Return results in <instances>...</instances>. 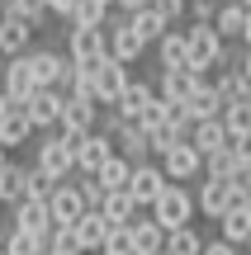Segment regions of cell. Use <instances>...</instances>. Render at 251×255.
<instances>
[{
	"label": "cell",
	"instance_id": "obj_27",
	"mask_svg": "<svg viewBox=\"0 0 251 255\" xmlns=\"http://www.w3.org/2000/svg\"><path fill=\"white\" fill-rule=\"evenodd\" d=\"M19 199H28V165L5 161V170H0V203H5V208H14Z\"/></svg>",
	"mask_w": 251,
	"mask_h": 255
},
{
	"label": "cell",
	"instance_id": "obj_1",
	"mask_svg": "<svg viewBox=\"0 0 251 255\" xmlns=\"http://www.w3.org/2000/svg\"><path fill=\"white\" fill-rule=\"evenodd\" d=\"M190 218H195V194H190L185 184H166V189L152 199V222H157L161 232L190 227Z\"/></svg>",
	"mask_w": 251,
	"mask_h": 255
},
{
	"label": "cell",
	"instance_id": "obj_35",
	"mask_svg": "<svg viewBox=\"0 0 251 255\" xmlns=\"http://www.w3.org/2000/svg\"><path fill=\"white\" fill-rule=\"evenodd\" d=\"M5 255H43V237H33V232H24V227H14L9 222V232H5Z\"/></svg>",
	"mask_w": 251,
	"mask_h": 255
},
{
	"label": "cell",
	"instance_id": "obj_21",
	"mask_svg": "<svg viewBox=\"0 0 251 255\" xmlns=\"http://www.w3.org/2000/svg\"><path fill=\"white\" fill-rule=\"evenodd\" d=\"M214 28H218V38H223V43H242L247 5H242V0H223V5H218V14H214Z\"/></svg>",
	"mask_w": 251,
	"mask_h": 255
},
{
	"label": "cell",
	"instance_id": "obj_3",
	"mask_svg": "<svg viewBox=\"0 0 251 255\" xmlns=\"http://www.w3.org/2000/svg\"><path fill=\"white\" fill-rule=\"evenodd\" d=\"M28 71H33V85H52V90H66V81H71V57L62 52H24Z\"/></svg>",
	"mask_w": 251,
	"mask_h": 255
},
{
	"label": "cell",
	"instance_id": "obj_7",
	"mask_svg": "<svg viewBox=\"0 0 251 255\" xmlns=\"http://www.w3.org/2000/svg\"><path fill=\"white\" fill-rule=\"evenodd\" d=\"M104 43H109V57H114V62H123V66H128V62H138V57L147 52V38H142L138 28L128 24V14H123L119 24L104 33Z\"/></svg>",
	"mask_w": 251,
	"mask_h": 255
},
{
	"label": "cell",
	"instance_id": "obj_13",
	"mask_svg": "<svg viewBox=\"0 0 251 255\" xmlns=\"http://www.w3.org/2000/svg\"><path fill=\"white\" fill-rule=\"evenodd\" d=\"M33 33H38V28L28 24V19L0 14V52H5V57H24L28 47H33Z\"/></svg>",
	"mask_w": 251,
	"mask_h": 255
},
{
	"label": "cell",
	"instance_id": "obj_42",
	"mask_svg": "<svg viewBox=\"0 0 251 255\" xmlns=\"http://www.w3.org/2000/svg\"><path fill=\"white\" fill-rule=\"evenodd\" d=\"M185 14H190V24H214L218 0H185Z\"/></svg>",
	"mask_w": 251,
	"mask_h": 255
},
{
	"label": "cell",
	"instance_id": "obj_9",
	"mask_svg": "<svg viewBox=\"0 0 251 255\" xmlns=\"http://www.w3.org/2000/svg\"><path fill=\"white\" fill-rule=\"evenodd\" d=\"M199 165H204V156L195 151V142H176L171 151H161V175L166 180H195Z\"/></svg>",
	"mask_w": 251,
	"mask_h": 255
},
{
	"label": "cell",
	"instance_id": "obj_25",
	"mask_svg": "<svg viewBox=\"0 0 251 255\" xmlns=\"http://www.w3.org/2000/svg\"><path fill=\"white\" fill-rule=\"evenodd\" d=\"M100 213H104V222H109V227H128L133 213H138V199H133L128 189H104Z\"/></svg>",
	"mask_w": 251,
	"mask_h": 255
},
{
	"label": "cell",
	"instance_id": "obj_45",
	"mask_svg": "<svg viewBox=\"0 0 251 255\" xmlns=\"http://www.w3.org/2000/svg\"><path fill=\"white\" fill-rule=\"evenodd\" d=\"M199 255H237V246L218 237V241H204V251H199Z\"/></svg>",
	"mask_w": 251,
	"mask_h": 255
},
{
	"label": "cell",
	"instance_id": "obj_41",
	"mask_svg": "<svg viewBox=\"0 0 251 255\" xmlns=\"http://www.w3.org/2000/svg\"><path fill=\"white\" fill-rule=\"evenodd\" d=\"M100 255H133V246H128V227H109V237L100 241Z\"/></svg>",
	"mask_w": 251,
	"mask_h": 255
},
{
	"label": "cell",
	"instance_id": "obj_12",
	"mask_svg": "<svg viewBox=\"0 0 251 255\" xmlns=\"http://www.w3.org/2000/svg\"><path fill=\"white\" fill-rule=\"evenodd\" d=\"M166 189V175H161V165H152V161H142V165H133V175H128V194L138 199V208H152V199Z\"/></svg>",
	"mask_w": 251,
	"mask_h": 255
},
{
	"label": "cell",
	"instance_id": "obj_43",
	"mask_svg": "<svg viewBox=\"0 0 251 255\" xmlns=\"http://www.w3.org/2000/svg\"><path fill=\"white\" fill-rule=\"evenodd\" d=\"M76 189H81L85 208H100V203H104V184H100V175H81V184H76Z\"/></svg>",
	"mask_w": 251,
	"mask_h": 255
},
{
	"label": "cell",
	"instance_id": "obj_34",
	"mask_svg": "<svg viewBox=\"0 0 251 255\" xmlns=\"http://www.w3.org/2000/svg\"><path fill=\"white\" fill-rule=\"evenodd\" d=\"M218 222H223V241L247 246V237H251V213H247V208H237V203H233V208H228Z\"/></svg>",
	"mask_w": 251,
	"mask_h": 255
},
{
	"label": "cell",
	"instance_id": "obj_32",
	"mask_svg": "<svg viewBox=\"0 0 251 255\" xmlns=\"http://www.w3.org/2000/svg\"><path fill=\"white\" fill-rule=\"evenodd\" d=\"M157 52H161V71L166 66H190V43H185V33H161L157 38Z\"/></svg>",
	"mask_w": 251,
	"mask_h": 255
},
{
	"label": "cell",
	"instance_id": "obj_11",
	"mask_svg": "<svg viewBox=\"0 0 251 255\" xmlns=\"http://www.w3.org/2000/svg\"><path fill=\"white\" fill-rule=\"evenodd\" d=\"M133 76H128V66L123 62H114V57H104L100 66H95V100L100 104H114L123 95V85H128Z\"/></svg>",
	"mask_w": 251,
	"mask_h": 255
},
{
	"label": "cell",
	"instance_id": "obj_15",
	"mask_svg": "<svg viewBox=\"0 0 251 255\" xmlns=\"http://www.w3.org/2000/svg\"><path fill=\"white\" fill-rule=\"evenodd\" d=\"M199 81H204V71H195V66H166V71H161V100L185 104Z\"/></svg>",
	"mask_w": 251,
	"mask_h": 255
},
{
	"label": "cell",
	"instance_id": "obj_18",
	"mask_svg": "<svg viewBox=\"0 0 251 255\" xmlns=\"http://www.w3.org/2000/svg\"><path fill=\"white\" fill-rule=\"evenodd\" d=\"M14 227L43 237V246H47V232H52V213H47V203L43 199H19L14 203Z\"/></svg>",
	"mask_w": 251,
	"mask_h": 255
},
{
	"label": "cell",
	"instance_id": "obj_52",
	"mask_svg": "<svg viewBox=\"0 0 251 255\" xmlns=\"http://www.w3.org/2000/svg\"><path fill=\"white\" fill-rule=\"evenodd\" d=\"M247 175H251V161H247ZM247 175H242V180H247Z\"/></svg>",
	"mask_w": 251,
	"mask_h": 255
},
{
	"label": "cell",
	"instance_id": "obj_14",
	"mask_svg": "<svg viewBox=\"0 0 251 255\" xmlns=\"http://www.w3.org/2000/svg\"><path fill=\"white\" fill-rule=\"evenodd\" d=\"M24 114H28V123H33V128L57 123V119H62V90H52V85H38V90L24 100Z\"/></svg>",
	"mask_w": 251,
	"mask_h": 255
},
{
	"label": "cell",
	"instance_id": "obj_16",
	"mask_svg": "<svg viewBox=\"0 0 251 255\" xmlns=\"http://www.w3.org/2000/svg\"><path fill=\"white\" fill-rule=\"evenodd\" d=\"M0 90L9 95V104H24L28 95L38 90V85H33V71H28L24 57H9V62H5V71H0Z\"/></svg>",
	"mask_w": 251,
	"mask_h": 255
},
{
	"label": "cell",
	"instance_id": "obj_22",
	"mask_svg": "<svg viewBox=\"0 0 251 255\" xmlns=\"http://www.w3.org/2000/svg\"><path fill=\"white\" fill-rule=\"evenodd\" d=\"M204 175H214V180H242V175H247V161L233 151V142H228V146H218V151L204 156Z\"/></svg>",
	"mask_w": 251,
	"mask_h": 255
},
{
	"label": "cell",
	"instance_id": "obj_26",
	"mask_svg": "<svg viewBox=\"0 0 251 255\" xmlns=\"http://www.w3.org/2000/svg\"><path fill=\"white\" fill-rule=\"evenodd\" d=\"M28 132H33V123H28L24 104H9V114L0 119V146H5V151H14V146L28 142Z\"/></svg>",
	"mask_w": 251,
	"mask_h": 255
},
{
	"label": "cell",
	"instance_id": "obj_5",
	"mask_svg": "<svg viewBox=\"0 0 251 255\" xmlns=\"http://www.w3.org/2000/svg\"><path fill=\"white\" fill-rule=\"evenodd\" d=\"M109 142H114V151H119V156H123L128 165H142V161H152L147 132H142V123H133V119H119V123H114Z\"/></svg>",
	"mask_w": 251,
	"mask_h": 255
},
{
	"label": "cell",
	"instance_id": "obj_20",
	"mask_svg": "<svg viewBox=\"0 0 251 255\" xmlns=\"http://www.w3.org/2000/svg\"><path fill=\"white\" fill-rule=\"evenodd\" d=\"M152 100H157V90H152L147 81H128V85H123V95L114 100V109H119V119H133V123H138L142 109H147Z\"/></svg>",
	"mask_w": 251,
	"mask_h": 255
},
{
	"label": "cell",
	"instance_id": "obj_10",
	"mask_svg": "<svg viewBox=\"0 0 251 255\" xmlns=\"http://www.w3.org/2000/svg\"><path fill=\"white\" fill-rule=\"evenodd\" d=\"M33 165H43V170L57 175V180H66V175L76 170V151H71L66 137H47V142H38V161Z\"/></svg>",
	"mask_w": 251,
	"mask_h": 255
},
{
	"label": "cell",
	"instance_id": "obj_28",
	"mask_svg": "<svg viewBox=\"0 0 251 255\" xmlns=\"http://www.w3.org/2000/svg\"><path fill=\"white\" fill-rule=\"evenodd\" d=\"M71 227H76V237H81V246H85V251H100V241L109 237V222H104V213H100V208H85L81 218L71 222Z\"/></svg>",
	"mask_w": 251,
	"mask_h": 255
},
{
	"label": "cell",
	"instance_id": "obj_47",
	"mask_svg": "<svg viewBox=\"0 0 251 255\" xmlns=\"http://www.w3.org/2000/svg\"><path fill=\"white\" fill-rule=\"evenodd\" d=\"M47 9H57V14H66V9H71V0H47Z\"/></svg>",
	"mask_w": 251,
	"mask_h": 255
},
{
	"label": "cell",
	"instance_id": "obj_44",
	"mask_svg": "<svg viewBox=\"0 0 251 255\" xmlns=\"http://www.w3.org/2000/svg\"><path fill=\"white\" fill-rule=\"evenodd\" d=\"M152 5H157L161 14H166V24H176V19L185 14V0H152Z\"/></svg>",
	"mask_w": 251,
	"mask_h": 255
},
{
	"label": "cell",
	"instance_id": "obj_6",
	"mask_svg": "<svg viewBox=\"0 0 251 255\" xmlns=\"http://www.w3.org/2000/svg\"><path fill=\"white\" fill-rule=\"evenodd\" d=\"M62 132L66 137H81V132H95L100 123V104L95 100H76V95H62Z\"/></svg>",
	"mask_w": 251,
	"mask_h": 255
},
{
	"label": "cell",
	"instance_id": "obj_48",
	"mask_svg": "<svg viewBox=\"0 0 251 255\" xmlns=\"http://www.w3.org/2000/svg\"><path fill=\"white\" fill-rule=\"evenodd\" d=\"M242 43L251 47V5H247V28H242Z\"/></svg>",
	"mask_w": 251,
	"mask_h": 255
},
{
	"label": "cell",
	"instance_id": "obj_33",
	"mask_svg": "<svg viewBox=\"0 0 251 255\" xmlns=\"http://www.w3.org/2000/svg\"><path fill=\"white\" fill-rule=\"evenodd\" d=\"M223 128H228V142L233 137H251V104L247 100H233V104H223Z\"/></svg>",
	"mask_w": 251,
	"mask_h": 255
},
{
	"label": "cell",
	"instance_id": "obj_31",
	"mask_svg": "<svg viewBox=\"0 0 251 255\" xmlns=\"http://www.w3.org/2000/svg\"><path fill=\"white\" fill-rule=\"evenodd\" d=\"M66 19H71L76 28H104V19H109V5H104V0H71Z\"/></svg>",
	"mask_w": 251,
	"mask_h": 255
},
{
	"label": "cell",
	"instance_id": "obj_36",
	"mask_svg": "<svg viewBox=\"0 0 251 255\" xmlns=\"http://www.w3.org/2000/svg\"><path fill=\"white\" fill-rule=\"evenodd\" d=\"M199 251H204V241H199L195 227H176V232H166V246H161V255H199Z\"/></svg>",
	"mask_w": 251,
	"mask_h": 255
},
{
	"label": "cell",
	"instance_id": "obj_46",
	"mask_svg": "<svg viewBox=\"0 0 251 255\" xmlns=\"http://www.w3.org/2000/svg\"><path fill=\"white\" fill-rule=\"evenodd\" d=\"M142 5H152V0H119V9L128 14V9H142Z\"/></svg>",
	"mask_w": 251,
	"mask_h": 255
},
{
	"label": "cell",
	"instance_id": "obj_8",
	"mask_svg": "<svg viewBox=\"0 0 251 255\" xmlns=\"http://www.w3.org/2000/svg\"><path fill=\"white\" fill-rule=\"evenodd\" d=\"M233 194H237V180H214V175H204L195 208L204 213V218H223V213L233 208Z\"/></svg>",
	"mask_w": 251,
	"mask_h": 255
},
{
	"label": "cell",
	"instance_id": "obj_17",
	"mask_svg": "<svg viewBox=\"0 0 251 255\" xmlns=\"http://www.w3.org/2000/svg\"><path fill=\"white\" fill-rule=\"evenodd\" d=\"M47 213H52V227H71V222L85 213L81 189H76V184H57L52 199H47Z\"/></svg>",
	"mask_w": 251,
	"mask_h": 255
},
{
	"label": "cell",
	"instance_id": "obj_39",
	"mask_svg": "<svg viewBox=\"0 0 251 255\" xmlns=\"http://www.w3.org/2000/svg\"><path fill=\"white\" fill-rule=\"evenodd\" d=\"M57 184H62V180H57V175H47L43 165H28V199H43V203H47Z\"/></svg>",
	"mask_w": 251,
	"mask_h": 255
},
{
	"label": "cell",
	"instance_id": "obj_49",
	"mask_svg": "<svg viewBox=\"0 0 251 255\" xmlns=\"http://www.w3.org/2000/svg\"><path fill=\"white\" fill-rule=\"evenodd\" d=\"M5 114H9V95L0 90V119H5Z\"/></svg>",
	"mask_w": 251,
	"mask_h": 255
},
{
	"label": "cell",
	"instance_id": "obj_50",
	"mask_svg": "<svg viewBox=\"0 0 251 255\" xmlns=\"http://www.w3.org/2000/svg\"><path fill=\"white\" fill-rule=\"evenodd\" d=\"M242 71H247V76H251V47H247V57H242Z\"/></svg>",
	"mask_w": 251,
	"mask_h": 255
},
{
	"label": "cell",
	"instance_id": "obj_2",
	"mask_svg": "<svg viewBox=\"0 0 251 255\" xmlns=\"http://www.w3.org/2000/svg\"><path fill=\"white\" fill-rule=\"evenodd\" d=\"M185 43H190V66H195V71L223 66L228 43L218 38V28H214V24H190V28H185Z\"/></svg>",
	"mask_w": 251,
	"mask_h": 255
},
{
	"label": "cell",
	"instance_id": "obj_29",
	"mask_svg": "<svg viewBox=\"0 0 251 255\" xmlns=\"http://www.w3.org/2000/svg\"><path fill=\"white\" fill-rule=\"evenodd\" d=\"M190 142H195L199 156H209V151H218V146H228V128H223V119H199Z\"/></svg>",
	"mask_w": 251,
	"mask_h": 255
},
{
	"label": "cell",
	"instance_id": "obj_24",
	"mask_svg": "<svg viewBox=\"0 0 251 255\" xmlns=\"http://www.w3.org/2000/svg\"><path fill=\"white\" fill-rule=\"evenodd\" d=\"M185 109H190V119H218V114H223V95H218V85L214 81H199L195 85V95H190L185 100Z\"/></svg>",
	"mask_w": 251,
	"mask_h": 255
},
{
	"label": "cell",
	"instance_id": "obj_30",
	"mask_svg": "<svg viewBox=\"0 0 251 255\" xmlns=\"http://www.w3.org/2000/svg\"><path fill=\"white\" fill-rule=\"evenodd\" d=\"M128 24L138 28V33L147 38V43H157V38H161V33H166V28H171V24H166V14H161L157 5H142V9H128Z\"/></svg>",
	"mask_w": 251,
	"mask_h": 255
},
{
	"label": "cell",
	"instance_id": "obj_56",
	"mask_svg": "<svg viewBox=\"0 0 251 255\" xmlns=\"http://www.w3.org/2000/svg\"><path fill=\"white\" fill-rule=\"evenodd\" d=\"M218 5H223V0H218Z\"/></svg>",
	"mask_w": 251,
	"mask_h": 255
},
{
	"label": "cell",
	"instance_id": "obj_53",
	"mask_svg": "<svg viewBox=\"0 0 251 255\" xmlns=\"http://www.w3.org/2000/svg\"><path fill=\"white\" fill-rule=\"evenodd\" d=\"M104 5H119V0H104Z\"/></svg>",
	"mask_w": 251,
	"mask_h": 255
},
{
	"label": "cell",
	"instance_id": "obj_4",
	"mask_svg": "<svg viewBox=\"0 0 251 255\" xmlns=\"http://www.w3.org/2000/svg\"><path fill=\"white\" fill-rule=\"evenodd\" d=\"M62 137H66V132H62ZM66 142H71V151H76V170H81V175H95V170L114 156V142L100 132V128H95V132H81V137H66Z\"/></svg>",
	"mask_w": 251,
	"mask_h": 255
},
{
	"label": "cell",
	"instance_id": "obj_51",
	"mask_svg": "<svg viewBox=\"0 0 251 255\" xmlns=\"http://www.w3.org/2000/svg\"><path fill=\"white\" fill-rule=\"evenodd\" d=\"M5 161H9V151H5V146H0V170H5Z\"/></svg>",
	"mask_w": 251,
	"mask_h": 255
},
{
	"label": "cell",
	"instance_id": "obj_38",
	"mask_svg": "<svg viewBox=\"0 0 251 255\" xmlns=\"http://www.w3.org/2000/svg\"><path fill=\"white\" fill-rule=\"evenodd\" d=\"M43 251H57V255H85L81 237H76V227H52L47 232V246Z\"/></svg>",
	"mask_w": 251,
	"mask_h": 255
},
{
	"label": "cell",
	"instance_id": "obj_57",
	"mask_svg": "<svg viewBox=\"0 0 251 255\" xmlns=\"http://www.w3.org/2000/svg\"><path fill=\"white\" fill-rule=\"evenodd\" d=\"M247 255H251V251H247Z\"/></svg>",
	"mask_w": 251,
	"mask_h": 255
},
{
	"label": "cell",
	"instance_id": "obj_23",
	"mask_svg": "<svg viewBox=\"0 0 251 255\" xmlns=\"http://www.w3.org/2000/svg\"><path fill=\"white\" fill-rule=\"evenodd\" d=\"M128 246H133V255H161V246H166V232H161L152 218L128 222Z\"/></svg>",
	"mask_w": 251,
	"mask_h": 255
},
{
	"label": "cell",
	"instance_id": "obj_54",
	"mask_svg": "<svg viewBox=\"0 0 251 255\" xmlns=\"http://www.w3.org/2000/svg\"><path fill=\"white\" fill-rule=\"evenodd\" d=\"M43 255H57V251H43Z\"/></svg>",
	"mask_w": 251,
	"mask_h": 255
},
{
	"label": "cell",
	"instance_id": "obj_40",
	"mask_svg": "<svg viewBox=\"0 0 251 255\" xmlns=\"http://www.w3.org/2000/svg\"><path fill=\"white\" fill-rule=\"evenodd\" d=\"M5 14H19V19H28L38 28L47 19V0H5Z\"/></svg>",
	"mask_w": 251,
	"mask_h": 255
},
{
	"label": "cell",
	"instance_id": "obj_19",
	"mask_svg": "<svg viewBox=\"0 0 251 255\" xmlns=\"http://www.w3.org/2000/svg\"><path fill=\"white\" fill-rule=\"evenodd\" d=\"M100 57H109L104 28H76L71 24V62H100Z\"/></svg>",
	"mask_w": 251,
	"mask_h": 255
},
{
	"label": "cell",
	"instance_id": "obj_37",
	"mask_svg": "<svg viewBox=\"0 0 251 255\" xmlns=\"http://www.w3.org/2000/svg\"><path fill=\"white\" fill-rule=\"evenodd\" d=\"M95 175H100V184H104V189H128V175H133V165L123 161L119 151H114V156H109V161H104Z\"/></svg>",
	"mask_w": 251,
	"mask_h": 255
},
{
	"label": "cell",
	"instance_id": "obj_55",
	"mask_svg": "<svg viewBox=\"0 0 251 255\" xmlns=\"http://www.w3.org/2000/svg\"><path fill=\"white\" fill-rule=\"evenodd\" d=\"M0 255H5V246H0Z\"/></svg>",
	"mask_w": 251,
	"mask_h": 255
}]
</instances>
